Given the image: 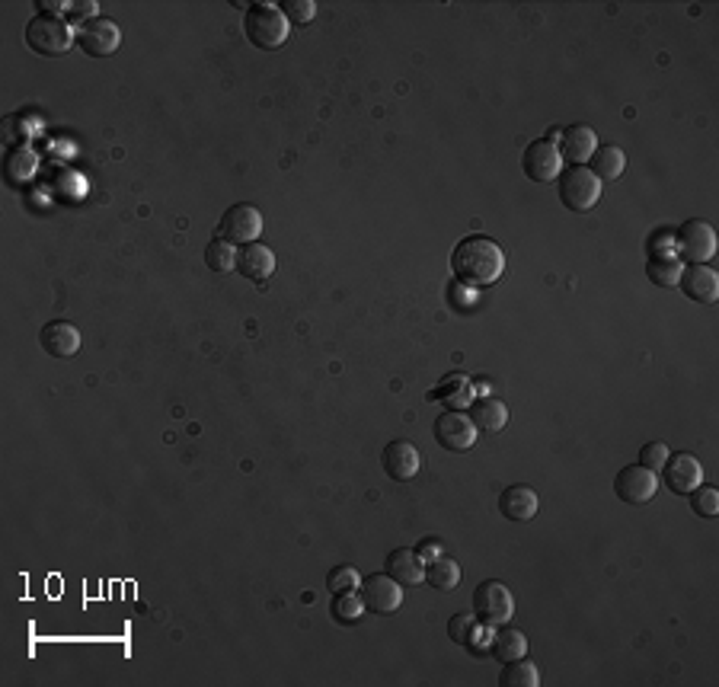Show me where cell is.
<instances>
[{"label":"cell","instance_id":"cell-16","mask_svg":"<svg viewBox=\"0 0 719 687\" xmlns=\"http://www.w3.org/2000/svg\"><path fill=\"white\" fill-rule=\"evenodd\" d=\"M237 272L243 278H250V282L256 285H263L272 278L275 272V253L266 247V243H247V247H240L237 250Z\"/></svg>","mask_w":719,"mask_h":687},{"label":"cell","instance_id":"cell-11","mask_svg":"<svg viewBox=\"0 0 719 687\" xmlns=\"http://www.w3.org/2000/svg\"><path fill=\"white\" fill-rule=\"evenodd\" d=\"M521 170L534 183H553L563 173V157L557 151V144H550L547 138H537L525 147L521 154Z\"/></svg>","mask_w":719,"mask_h":687},{"label":"cell","instance_id":"cell-25","mask_svg":"<svg viewBox=\"0 0 719 687\" xmlns=\"http://www.w3.org/2000/svg\"><path fill=\"white\" fill-rule=\"evenodd\" d=\"M426 582L435 588V592H451V588L461 585V566L451 556L441 553L438 560L426 563Z\"/></svg>","mask_w":719,"mask_h":687},{"label":"cell","instance_id":"cell-2","mask_svg":"<svg viewBox=\"0 0 719 687\" xmlns=\"http://www.w3.org/2000/svg\"><path fill=\"white\" fill-rule=\"evenodd\" d=\"M288 16L282 13V7L275 4H250L247 13H243V36H247L256 48L263 52H272V48H282L288 42Z\"/></svg>","mask_w":719,"mask_h":687},{"label":"cell","instance_id":"cell-23","mask_svg":"<svg viewBox=\"0 0 719 687\" xmlns=\"http://www.w3.org/2000/svg\"><path fill=\"white\" fill-rule=\"evenodd\" d=\"M681 272H684V263L675 253H656V256H649V263H646V278L656 288H675Z\"/></svg>","mask_w":719,"mask_h":687},{"label":"cell","instance_id":"cell-9","mask_svg":"<svg viewBox=\"0 0 719 687\" xmlns=\"http://www.w3.org/2000/svg\"><path fill=\"white\" fill-rule=\"evenodd\" d=\"M659 473L675 496H691L694 489L704 483V467H700V461L691 451H672Z\"/></svg>","mask_w":719,"mask_h":687},{"label":"cell","instance_id":"cell-38","mask_svg":"<svg viewBox=\"0 0 719 687\" xmlns=\"http://www.w3.org/2000/svg\"><path fill=\"white\" fill-rule=\"evenodd\" d=\"M560 135H563V128H550V135H547V141H550V144H557V141H560Z\"/></svg>","mask_w":719,"mask_h":687},{"label":"cell","instance_id":"cell-21","mask_svg":"<svg viewBox=\"0 0 719 687\" xmlns=\"http://www.w3.org/2000/svg\"><path fill=\"white\" fill-rule=\"evenodd\" d=\"M470 422L477 425V432H489L496 435L505 429V422H509V406H505L499 397H477L470 403Z\"/></svg>","mask_w":719,"mask_h":687},{"label":"cell","instance_id":"cell-3","mask_svg":"<svg viewBox=\"0 0 719 687\" xmlns=\"http://www.w3.org/2000/svg\"><path fill=\"white\" fill-rule=\"evenodd\" d=\"M26 45L42 58H58L74 45V29L61 16H32L26 26Z\"/></svg>","mask_w":719,"mask_h":687},{"label":"cell","instance_id":"cell-26","mask_svg":"<svg viewBox=\"0 0 719 687\" xmlns=\"http://www.w3.org/2000/svg\"><path fill=\"white\" fill-rule=\"evenodd\" d=\"M480 633H483V627H480L477 614H454L448 620V636L457 646H467L473 652H480Z\"/></svg>","mask_w":719,"mask_h":687},{"label":"cell","instance_id":"cell-1","mask_svg":"<svg viewBox=\"0 0 719 687\" xmlns=\"http://www.w3.org/2000/svg\"><path fill=\"white\" fill-rule=\"evenodd\" d=\"M454 278L464 285H493L505 269V253L493 237H464L451 253Z\"/></svg>","mask_w":719,"mask_h":687},{"label":"cell","instance_id":"cell-13","mask_svg":"<svg viewBox=\"0 0 719 687\" xmlns=\"http://www.w3.org/2000/svg\"><path fill=\"white\" fill-rule=\"evenodd\" d=\"M77 42H80V48H84L90 58H109L119 48L122 32H119L116 23L109 20V16H96L93 23H87L84 29L77 32Z\"/></svg>","mask_w":719,"mask_h":687},{"label":"cell","instance_id":"cell-36","mask_svg":"<svg viewBox=\"0 0 719 687\" xmlns=\"http://www.w3.org/2000/svg\"><path fill=\"white\" fill-rule=\"evenodd\" d=\"M416 553L429 563V560H438V556L445 553V547H441V541H435V537H426V541L416 547Z\"/></svg>","mask_w":719,"mask_h":687},{"label":"cell","instance_id":"cell-10","mask_svg":"<svg viewBox=\"0 0 719 687\" xmlns=\"http://www.w3.org/2000/svg\"><path fill=\"white\" fill-rule=\"evenodd\" d=\"M614 493H617L620 502H627V505H646L659 493V477L652 470H646L643 464H630V467H624L617 473Z\"/></svg>","mask_w":719,"mask_h":687},{"label":"cell","instance_id":"cell-31","mask_svg":"<svg viewBox=\"0 0 719 687\" xmlns=\"http://www.w3.org/2000/svg\"><path fill=\"white\" fill-rule=\"evenodd\" d=\"M691 509H694V515H700V518H716V515H719V493H716L713 486L700 483L694 493H691Z\"/></svg>","mask_w":719,"mask_h":687},{"label":"cell","instance_id":"cell-34","mask_svg":"<svg viewBox=\"0 0 719 687\" xmlns=\"http://www.w3.org/2000/svg\"><path fill=\"white\" fill-rule=\"evenodd\" d=\"M282 13L288 16V23L307 26L317 16V4H314V0H288V4L282 7Z\"/></svg>","mask_w":719,"mask_h":687},{"label":"cell","instance_id":"cell-33","mask_svg":"<svg viewBox=\"0 0 719 687\" xmlns=\"http://www.w3.org/2000/svg\"><path fill=\"white\" fill-rule=\"evenodd\" d=\"M668 454H672V448H668L665 441H649V445H643V451H640V464L652 473H659L662 464L668 461Z\"/></svg>","mask_w":719,"mask_h":687},{"label":"cell","instance_id":"cell-7","mask_svg":"<svg viewBox=\"0 0 719 687\" xmlns=\"http://www.w3.org/2000/svg\"><path fill=\"white\" fill-rule=\"evenodd\" d=\"M678 259L691 266H707V259L716 253V231L707 221H684L675 234Z\"/></svg>","mask_w":719,"mask_h":687},{"label":"cell","instance_id":"cell-22","mask_svg":"<svg viewBox=\"0 0 719 687\" xmlns=\"http://www.w3.org/2000/svg\"><path fill=\"white\" fill-rule=\"evenodd\" d=\"M489 656L499 659L502 665L505 662H515V659H525L528 656V636L509 627V624H502L493 630V636H489Z\"/></svg>","mask_w":719,"mask_h":687},{"label":"cell","instance_id":"cell-30","mask_svg":"<svg viewBox=\"0 0 719 687\" xmlns=\"http://www.w3.org/2000/svg\"><path fill=\"white\" fill-rule=\"evenodd\" d=\"M365 614V601L362 595L355 592H342V595H333V617L339 624H355L358 617Z\"/></svg>","mask_w":719,"mask_h":687},{"label":"cell","instance_id":"cell-17","mask_svg":"<svg viewBox=\"0 0 719 687\" xmlns=\"http://www.w3.org/2000/svg\"><path fill=\"white\" fill-rule=\"evenodd\" d=\"M39 342L52 358H71L80 352V330L68 320H52L42 326Z\"/></svg>","mask_w":719,"mask_h":687},{"label":"cell","instance_id":"cell-28","mask_svg":"<svg viewBox=\"0 0 719 687\" xmlns=\"http://www.w3.org/2000/svg\"><path fill=\"white\" fill-rule=\"evenodd\" d=\"M205 263L211 272H234L237 269V247L234 243H227L221 237H215L208 243V250H205Z\"/></svg>","mask_w":719,"mask_h":687},{"label":"cell","instance_id":"cell-15","mask_svg":"<svg viewBox=\"0 0 719 687\" xmlns=\"http://www.w3.org/2000/svg\"><path fill=\"white\" fill-rule=\"evenodd\" d=\"M381 464H384V473H387L390 480L410 483L416 473H419V448L413 445V441L397 438V441H390V445L384 448Z\"/></svg>","mask_w":719,"mask_h":687},{"label":"cell","instance_id":"cell-37","mask_svg":"<svg viewBox=\"0 0 719 687\" xmlns=\"http://www.w3.org/2000/svg\"><path fill=\"white\" fill-rule=\"evenodd\" d=\"M39 10L45 13V16H58V10H68V0H39Z\"/></svg>","mask_w":719,"mask_h":687},{"label":"cell","instance_id":"cell-20","mask_svg":"<svg viewBox=\"0 0 719 687\" xmlns=\"http://www.w3.org/2000/svg\"><path fill=\"white\" fill-rule=\"evenodd\" d=\"M678 285L697 304H716L719 301V275L710 266H688L681 272Z\"/></svg>","mask_w":719,"mask_h":687},{"label":"cell","instance_id":"cell-12","mask_svg":"<svg viewBox=\"0 0 719 687\" xmlns=\"http://www.w3.org/2000/svg\"><path fill=\"white\" fill-rule=\"evenodd\" d=\"M362 601H365V611H371V614H394L403 604V585L390 579L387 572L365 576L362 579Z\"/></svg>","mask_w":719,"mask_h":687},{"label":"cell","instance_id":"cell-19","mask_svg":"<svg viewBox=\"0 0 719 687\" xmlns=\"http://www.w3.org/2000/svg\"><path fill=\"white\" fill-rule=\"evenodd\" d=\"M387 576L400 582L403 588H413L419 582H426V560L410 547L390 550L387 553Z\"/></svg>","mask_w":719,"mask_h":687},{"label":"cell","instance_id":"cell-5","mask_svg":"<svg viewBox=\"0 0 719 687\" xmlns=\"http://www.w3.org/2000/svg\"><path fill=\"white\" fill-rule=\"evenodd\" d=\"M557 189H560V202L576 211V215H585V211H592L601 199V179L588 170V167H566L560 176H557Z\"/></svg>","mask_w":719,"mask_h":687},{"label":"cell","instance_id":"cell-14","mask_svg":"<svg viewBox=\"0 0 719 687\" xmlns=\"http://www.w3.org/2000/svg\"><path fill=\"white\" fill-rule=\"evenodd\" d=\"M557 151H560L563 163H569V167H585V163L592 160V154L598 151L595 128H588V125H569V128H563Z\"/></svg>","mask_w":719,"mask_h":687},{"label":"cell","instance_id":"cell-8","mask_svg":"<svg viewBox=\"0 0 719 687\" xmlns=\"http://www.w3.org/2000/svg\"><path fill=\"white\" fill-rule=\"evenodd\" d=\"M477 425L470 422V416L464 410H448L435 419V441L445 451H454V454H464L477 445Z\"/></svg>","mask_w":719,"mask_h":687},{"label":"cell","instance_id":"cell-4","mask_svg":"<svg viewBox=\"0 0 719 687\" xmlns=\"http://www.w3.org/2000/svg\"><path fill=\"white\" fill-rule=\"evenodd\" d=\"M473 614L483 627H502L512 624L515 617V598L509 592V585L499 579H486L473 588Z\"/></svg>","mask_w":719,"mask_h":687},{"label":"cell","instance_id":"cell-35","mask_svg":"<svg viewBox=\"0 0 719 687\" xmlns=\"http://www.w3.org/2000/svg\"><path fill=\"white\" fill-rule=\"evenodd\" d=\"M96 13H100V4H96V0H84V4H68V26H77V32H80L87 23L96 20Z\"/></svg>","mask_w":719,"mask_h":687},{"label":"cell","instance_id":"cell-6","mask_svg":"<svg viewBox=\"0 0 719 687\" xmlns=\"http://www.w3.org/2000/svg\"><path fill=\"white\" fill-rule=\"evenodd\" d=\"M259 234H263V211H259L256 205H247V202H240V205H231L224 211V218L218 221V237L227 240V243H256Z\"/></svg>","mask_w":719,"mask_h":687},{"label":"cell","instance_id":"cell-27","mask_svg":"<svg viewBox=\"0 0 719 687\" xmlns=\"http://www.w3.org/2000/svg\"><path fill=\"white\" fill-rule=\"evenodd\" d=\"M499 687H541V672L528 659L505 662V668L499 672Z\"/></svg>","mask_w":719,"mask_h":687},{"label":"cell","instance_id":"cell-29","mask_svg":"<svg viewBox=\"0 0 719 687\" xmlns=\"http://www.w3.org/2000/svg\"><path fill=\"white\" fill-rule=\"evenodd\" d=\"M432 400H441V403H448L451 410H457V406H467L470 403V384L457 374V378H448L441 387L432 390Z\"/></svg>","mask_w":719,"mask_h":687},{"label":"cell","instance_id":"cell-24","mask_svg":"<svg viewBox=\"0 0 719 687\" xmlns=\"http://www.w3.org/2000/svg\"><path fill=\"white\" fill-rule=\"evenodd\" d=\"M588 163H592L588 170H592L598 179H617L620 173L627 170V154L620 151L617 144H598V151L592 154V160H588Z\"/></svg>","mask_w":719,"mask_h":687},{"label":"cell","instance_id":"cell-32","mask_svg":"<svg viewBox=\"0 0 719 687\" xmlns=\"http://www.w3.org/2000/svg\"><path fill=\"white\" fill-rule=\"evenodd\" d=\"M326 585H330V592H333V595L355 592V588L362 585V576H358V569H355V566H336V569L330 572V579H326Z\"/></svg>","mask_w":719,"mask_h":687},{"label":"cell","instance_id":"cell-18","mask_svg":"<svg viewBox=\"0 0 719 687\" xmlns=\"http://www.w3.org/2000/svg\"><path fill=\"white\" fill-rule=\"evenodd\" d=\"M499 512L502 518L525 525V521H534L537 512H541V496H537L531 486H509L499 496Z\"/></svg>","mask_w":719,"mask_h":687}]
</instances>
